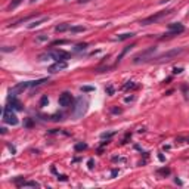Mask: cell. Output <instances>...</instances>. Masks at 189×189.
I'll use <instances>...</instances> for the list:
<instances>
[{
  "label": "cell",
  "instance_id": "1",
  "mask_svg": "<svg viewBox=\"0 0 189 189\" xmlns=\"http://www.w3.org/2000/svg\"><path fill=\"white\" fill-rule=\"evenodd\" d=\"M172 12H173L172 9H167V10H161V12H157V13H154V15H151V16L145 18V19H142V21H140V25H151V24H155V22H158L160 19H162L164 16L170 15Z\"/></svg>",
  "mask_w": 189,
  "mask_h": 189
},
{
  "label": "cell",
  "instance_id": "2",
  "mask_svg": "<svg viewBox=\"0 0 189 189\" xmlns=\"http://www.w3.org/2000/svg\"><path fill=\"white\" fill-rule=\"evenodd\" d=\"M47 58H52V59H56V61H66L69 58V53H66L65 50H50L47 53L40 55V61H46Z\"/></svg>",
  "mask_w": 189,
  "mask_h": 189
},
{
  "label": "cell",
  "instance_id": "3",
  "mask_svg": "<svg viewBox=\"0 0 189 189\" xmlns=\"http://www.w3.org/2000/svg\"><path fill=\"white\" fill-rule=\"evenodd\" d=\"M86 108H87V102L86 99H83L81 96H78L76 99V104H74V108H73V114L76 118H80L83 117V114L86 112Z\"/></svg>",
  "mask_w": 189,
  "mask_h": 189
},
{
  "label": "cell",
  "instance_id": "4",
  "mask_svg": "<svg viewBox=\"0 0 189 189\" xmlns=\"http://www.w3.org/2000/svg\"><path fill=\"white\" fill-rule=\"evenodd\" d=\"M183 52V47H179V49H172V50H167V52H164L161 53L160 56H157L154 61L155 62H164V61H172L173 58H176L177 55H180Z\"/></svg>",
  "mask_w": 189,
  "mask_h": 189
},
{
  "label": "cell",
  "instance_id": "5",
  "mask_svg": "<svg viewBox=\"0 0 189 189\" xmlns=\"http://www.w3.org/2000/svg\"><path fill=\"white\" fill-rule=\"evenodd\" d=\"M155 50H157V47H155V46L148 47L146 50H144V52L137 53V55L133 58V62H134V64H140V62H145V61H148V59H152V58H151V55H152V53H155Z\"/></svg>",
  "mask_w": 189,
  "mask_h": 189
},
{
  "label": "cell",
  "instance_id": "6",
  "mask_svg": "<svg viewBox=\"0 0 189 189\" xmlns=\"http://www.w3.org/2000/svg\"><path fill=\"white\" fill-rule=\"evenodd\" d=\"M3 121L8 123V124H10V126H16L18 124V117L13 114V111L9 106H6L3 109Z\"/></svg>",
  "mask_w": 189,
  "mask_h": 189
},
{
  "label": "cell",
  "instance_id": "7",
  "mask_svg": "<svg viewBox=\"0 0 189 189\" xmlns=\"http://www.w3.org/2000/svg\"><path fill=\"white\" fill-rule=\"evenodd\" d=\"M169 30L170 31L167 34H164L165 37H172V36H177V34L183 33L185 27H183V24H180V22H173V24H169Z\"/></svg>",
  "mask_w": 189,
  "mask_h": 189
},
{
  "label": "cell",
  "instance_id": "8",
  "mask_svg": "<svg viewBox=\"0 0 189 189\" xmlns=\"http://www.w3.org/2000/svg\"><path fill=\"white\" fill-rule=\"evenodd\" d=\"M58 102H59V105L62 108H68L71 105V102H73V96H71V93L64 92L62 94H59V101Z\"/></svg>",
  "mask_w": 189,
  "mask_h": 189
},
{
  "label": "cell",
  "instance_id": "9",
  "mask_svg": "<svg viewBox=\"0 0 189 189\" xmlns=\"http://www.w3.org/2000/svg\"><path fill=\"white\" fill-rule=\"evenodd\" d=\"M66 66H68L66 61H56L53 65L49 66V71L50 73H58V71H61V69H65Z\"/></svg>",
  "mask_w": 189,
  "mask_h": 189
},
{
  "label": "cell",
  "instance_id": "10",
  "mask_svg": "<svg viewBox=\"0 0 189 189\" xmlns=\"http://www.w3.org/2000/svg\"><path fill=\"white\" fill-rule=\"evenodd\" d=\"M46 21H49V16H40L38 19H34V21H31V22L28 24V28L33 30V28H36V27H40L41 24L46 22Z\"/></svg>",
  "mask_w": 189,
  "mask_h": 189
},
{
  "label": "cell",
  "instance_id": "11",
  "mask_svg": "<svg viewBox=\"0 0 189 189\" xmlns=\"http://www.w3.org/2000/svg\"><path fill=\"white\" fill-rule=\"evenodd\" d=\"M9 108H10V109L21 111V109H22V105H21V102H19L15 96H9Z\"/></svg>",
  "mask_w": 189,
  "mask_h": 189
},
{
  "label": "cell",
  "instance_id": "12",
  "mask_svg": "<svg viewBox=\"0 0 189 189\" xmlns=\"http://www.w3.org/2000/svg\"><path fill=\"white\" fill-rule=\"evenodd\" d=\"M19 188H40V183L36 180H24L22 183L18 185Z\"/></svg>",
  "mask_w": 189,
  "mask_h": 189
},
{
  "label": "cell",
  "instance_id": "13",
  "mask_svg": "<svg viewBox=\"0 0 189 189\" xmlns=\"http://www.w3.org/2000/svg\"><path fill=\"white\" fill-rule=\"evenodd\" d=\"M69 28H71V25L69 24H59V25H56L55 27V31L56 33H64V31H69Z\"/></svg>",
  "mask_w": 189,
  "mask_h": 189
},
{
  "label": "cell",
  "instance_id": "14",
  "mask_svg": "<svg viewBox=\"0 0 189 189\" xmlns=\"http://www.w3.org/2000/svg\"><path fill=\"white\" fill-rule=\"evenodd\" d=\"M132 37H134V34H133V33H124V34L117 36V37H115V40H118V41H123V40H127V38H132Z\"/></svg>",
  "mask_w": 189,
  "mask_h": 189
},
{
  "label": "cell",
  "instance_id": "15",
  "mask_svg": "<svg viewBox=\"0 0 189 189\" xmlns=\"http://www.w3.org/2000/svg\"><path fill=\"white\" fill-rule=\"evenodd\" d=\"M49 81V78H38V80H36V81H30V87H37V86H40V84H43V83H47Z\"/></svg>",
  "mask_w": 189,
  "mask_h": 189
},
{
  "label": "cell",
  "instance_id": "16",
  "mask_svg": "<svg viewBox=\"0 0 189 189\" xmlns=\"http://www.w3.org/2000/svg\"><path fill=\"white\" fill-rule=\"evenodd\" d=\"M69 31H71V33H81V31H86V28L81 27V25H74V27L69 28Z\"/></svg>",
  "mask_w": 189,
  "mask_h": 189
},
{
  "label": "cell",
  "instance_id": "17",
  "mask_svg": "<svg viewBox=\"0 0 189 189\" xmlns=\"http://www.w3.org/2000/svg\"><path fill=\"white\" fill-rule=\"evenodd\" d=\"M76 151H84L87 149V144H84V142H78V144H76Z\"/></svg>",
  "mask_w": 189,
  "mask_h": 189
},
{
  "label": "cell",
  "instance_id": "18",
  "mask_svg": "<svg viewBox=\"0 0 189 189\" xmlns=\"http://www.w3.org/2000/svg\"><path fill=\"white\" fill-rule=\"evenodd\" d=\"M47 40H49V36H46V34H40V36L36 37V41H38V43H43V41H47Z\"/></svg>",
  "mask_w": 189,
  "mask_h": 189
},
{
  "label": "cell",
  "instance_id": "19",
  "mask_svg": "<svg viewBox=\"0 0 189 189\" xmlns=\"http://www.w3.org/2000/svg\"><path fill=\"white\" fill-rule=\"evenodd\" d=\"M47 104H49V98H47V94H43L41 96V99H40V106H46Z\"/></svg>",
  "mask_w": 189,
  "mask_h": 189
},
{
  "label": "cell",
  "instance_id": "20",
  "mask_svg": "<svg viewBox=\"0 0 189 189\" xmlns=\"http://www.w3.org/2000/svg\"><path fill=\"white\" fill-rule=\"evenodd\" d=\"M34 16H27V18H22V19H19V21H16L15 24H12V25L15 27V25H18V24H24V22H28V21H31Z\"/></svg>",
  "mask_w": 189,
  "mask_h": 189
},
{
  "label": "cell",
  "instance_id": "21",
  "mask_svg": "<svg viewBox=\"0 0 189 189\" xmlns=\"http://www.w3.org/2000/svg\"><path fill=\"white\" fill-rule=\"evenodd\" d=\"M21 2H22V0H12V2H10V5L8 6V9L10 10V9H15L18 5H21Z\"/></svg>",
  "mask_w": 189,
  "mask_h": 189
},
{
  "label": "cell",
  "instance_id": "22",
  "mask_svg": "<svg viewBox=\"0 0 189 189\" xmlns=\"http://www.w3.org/2000/svg\"><path fill=\"white\" fill-rule=\"evenodd\" d=\"M157 173H158V174H162V176H169V174H170V169H169V167H164V169H160Z\"/></svg>",
  "mask_w": 189,
  "mask_h": 189
},
{
  "label": "cell",
  "instance_id": "23",
  "mask_svg": "<svg viewBox=\"0 0 189 189\" xmlns=\"http://www.w3.org/2000/svg\"><path fill=\"white\" fill-rule=\"evenodd\" d=\"M68 43H69L68 40H55V41H52L50 46H62V44H68Z\"/></svg>",
  "mask_w": 189,
  "mask_h": 189
},
{
  "label": "cell",
  "instance_id": "24",
  "mask_svg": "<svg viewBox=\"0 0 189 189\" xmlns=\"http://www.w3.org/2000/svg\"><path fill=\"white\" fill-rule=\"evenodd\" d=\"M86 47H87V43H78V44L74 47V49H76L77 52H81V50H84V49H86Z\"/></svg>",
  "mask_w": 189,
  "mask_h": 189
},
{
  "label": "cell",
  "instance_id": "25",
  "mask_svg": "<svg viewBox=\"0 0 189 189\" xmlns=\"http://www.w3.org/2000/svg\"><path fill=\"white\" fill-rule=\"evenodd\" d=\"M132 47H134V46H133V44H132V46H127V47H126V49H124V50L121 52V55H120V56H118V61H121V58H123V56H124V55H126V53H127V52H129V50L132 49Z\"/></svg>",
  "mask_w": 189,
  "mask_h": 189
},
{
  "label": "cell",
  "instance_id": "26",
  "mask_svg": "<svg viewBox=\"0 0 189 189\" xmlns=\"http://www.w3.org/2000/svg\"><path fill=\"white\" fill-rule=\"evenodd\" d=\"M115 133L114 132H109V133H102V139H109V137H112Z\"/></svg>",
  "mask_w": 189,
  "mask_h": 189
},
{
  "label": "cell",
  "instance_id": "27",
  "mask_svg": "<svg viewBox=\"0 0 189 189\" xmlns=\"http://www.w3.org/2000/svg\"><path fill=\"white\" fill-rule=\"evenodd\" d=\"M134 87H136V84H134L133 81H129V83H127V84H126L123 89H134Z\"/></svg>",
  "mask_w": 189,
  "mask_h": 189
},
{
  "label": "cell",
  "instance_id": "28",
  "mask_svg": "<svg viewBox=\"0 0 189 189\" xmlns=\"http://www.w3.org/2000/svg\"><path fill=\"white\" fill-rule=\"evenodd\" d=\"M81 90H83V92H92V90H94V89H93L92 86H83Z\"/></svg>",
  "mask_w": 189,
  "mask_h": 189
},
{
  "label": "cell",
  "instance_id": "29",
  "mask_svg": "<svg viewBox=\"0 0 189 189\" xmlns=\"http://www.w3.org/2000/svg\"><path fill=\"white\" fill-rule=\"evenodd\" d=\"M111 112L112 114H121L123 111H121V108H111Z\"/></svg>",
  "mask_w": 189,
  "mask_h": 189
},
{
  "label": "cell",
  "instance_id": "30",
  "mask_svg": "<svg viewBox=\"0 0 189 189\" xmlns=\"http://www.w3.org/2000/svg\"><path fill=\"white\" fill-rule=\"evenodd\" d=\"M93 164H94V161H93V158H90V160L87 161V165H89V169H90V170H92V169L94 167V165H93Z\"/></svg>",
  "mask_w": 189,
  "mask_h": 189
},
{
  "label": "cell",
  "instance_id": "31",
  "mask_svg": "<svg viewBox=\"0 0 189 189\" xmlns=\"http://www.w3.org/2000/svg\"><path fill=\"white\" fill-rule=\"evenodd\" d=\"M52 120H53V121H59V120H62V114H59V115H53Z\"/></svg>",
  "mask_w": 189,
  "mask_h": 189
},
{
  "label": "cell",
  "instance_id": "32",
  "mask_svg": "<svg viewBox=\"0 0 189 189\" xmlns=\"http://www.w3.org/2000/svg\"><path fill=\"white\" fill-rule=\"evenodd\" d=\"M58 180H61V182H66V176H64V174H58Z\"/></svg>",
  "mask_w": 189,
  "mask_h": 189
},
{
  "label": "cell",
  "instance_id": "33",
  "mask_svg": "<svg viewBox=\"0 0 189 189\" xmlns=\"http://www.w3.org/2000/svg\"><path fill=\"white\" fill-rule=\"evenodd\" d=\"M112 161H121V162H124L126 160H124V158H121V157H114V158H112Z\"/></svg>",
  "mask_w": 189,
  "mask_h": 189
},
{
  "label": "cell",
  "instance_id": "34",
  "mask_svg": "<svg viewBox=\"0 0 189 189\" xmlns=\"http://www.w3.org/2000/svg\"><path fill=\"white\" fill-rule=\"evenodd\" d=\"M106 92H108L109 94H112V93H114V87H112V86H108V87H106Z\"/></svg>",
  "mask_w": 189,
  "mask_h": 189
},
{
  "label": "cell",
  "instance_id": "35",
  "mask_svg": "<svg viewBox=\"0 0 189 189\" xmlns=\"http://www.w3.org/2000/svg\"><path fill=\"white\" fill-rule=\"evenodd\" d=\"M182 71H183L182 68H174V69H173V73H174V74H180Z\"/></svg>",
  "mask_w": 189,
  "mask_h": 189
},
{
  "label": "cell",
  "instance_id": "36",
  "mask_svg": "<svg viewBox=\"0 0 189 189\" xmlns=\"http://www.w3.org/2000/svg\"><path fill=\"white\" fill-rule=\"evenodd\" d=\"M13 49H15V47H3V52H10Z\"/></svg>",
  "mask_w": 189,
  "mask_h": 189
},
{
  "label": "cell",
  "instance_id": "37",
  "mask_svg": "<svg viewBox=\"0 0 189 189\" xmlns=\"http://www.w3.org/2000/svg\"><path fill=\"white\" fill-rule=\"evenodd\" d=\"M8 148L12 151V154H15V146H13V145H8Z\"/></svg>",
  "mask_w": 189,
  "mask_h": 189
},
{
  "label": "cell",
  "instance_id": "38",
  "mask_svg": "<svg viewBox=\"0 0 189 189\" xmlns=\"http://www.w3.org/2000/svg\"><path fill=\"white\" fill-rule=\"evenodd\" d=\"M117 174H118V170H112V172H111V176H112V177H115Z\"/></svg>",
  "mask_w": 189,
  "mask_h": 189
},
{
  "label": "cell",
  "instance_id": "39",
  "mask_svg": "<svg viewBox=\"0 0 189 189\" xmlns=\"http://www.w3.org/2000/svg\"><path fill=\"white\" fill-rule=\"evenodd\" d=\"M174 182H176V183H177V185H182V180H180V179H177V177H176V179H174Z\"/></svg>",
  "mask_w": 189,
  "mask_h": 189
},
{
  "label": "cell",
  "instance_id": "40",
  "mask_svg": "<svg viewBox=\"0 0 189 189\" xmlns=\"http://www.w3.org/2000/svg\"><path fill=\"white\" fill-rule=\"evenodd\" d=\"M78 2H80V3H83V2H84V3H86V2H89V0H78Z\"/></svg>",
  "mask_w": 189,
  "mask_h": 189
},
{
  "label": "cell",
  "instance_id": "41",
  "mask_svg": "<svg viewBox=\"0 0 189 189\" xmlns=\"http://www.w3.org/2000/svg\"><path fill=\"white\" fill-rule=\"evenodd\" d=\"M30 2H31V3H34V2H37V0H30Z\"/></svg>",
  "mask_w": 189,
  "mask_h": 189
},
{
  "label": "cell",
  "instance_id": "42",
  "mask_svg": "<svg viewBox=\"0 0 189 189\" xmlns=\"http://www.w3.org/2000/svg\"><path fill=\"white\" fill-rule=\"evenodd\" d=\"M65 2H71V0H65Z\"/></svg>",
  "mask_w": 189,
  "mask_h": 189
},
{
  "label": "cell",
  "instance_id": "43",
  "mask_svg": "<svg viewBox=\"0 0 189 189\" xmlns=\"http://www.w3.org/2000/svg\"><path fill=\"white\" fill-rule=\"evenodd\" d=\"M186 140H188V142H189V137H188V139H186Z\"/></svg>",
  "mask_w": 189,
  "mask_h": 189
}]
</instances>
